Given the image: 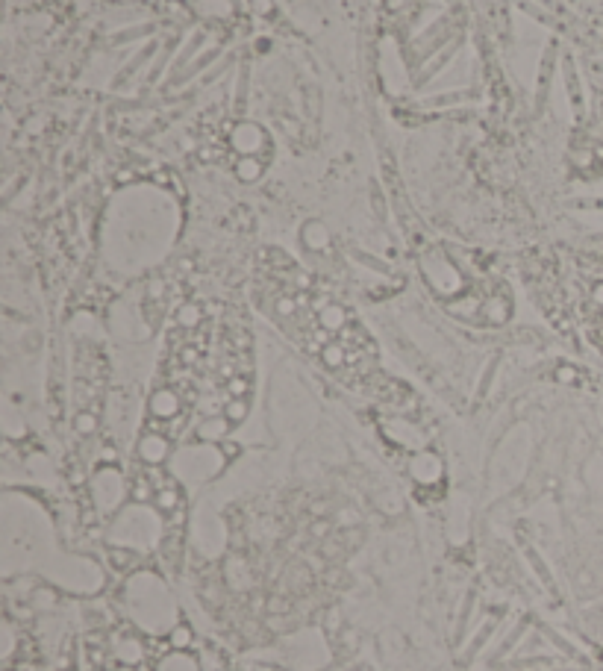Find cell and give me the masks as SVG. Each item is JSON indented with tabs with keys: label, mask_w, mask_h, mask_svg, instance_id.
Returning a JSON list of instances; mask_svg holds the SVG:
<instances>
[{
	"label": "cell",
	"mask_w": 603,
	"mask_h": 671,
	"mask_svg": "<svg viewBox=\"0 0 603 671\" xmlns=\"http://www.w3.org/2000/svg\"><path fill=\"white\" fill-rule=\"evenodd\" d=\"M315 310H318V324H321L327 333H342V330L348 327V312L342 310L339 304L321 301Z\"/></svg>",
	"instance_id": "cell-2"
},
{
	"label": "cell",
	"mask_w": 603,
	"mask_h": 671,
	"mask_svg": "<svg viewBox=\"0 0 603 671\" xmlns=\"http://www.w3.org/2000/svg\"><path fill=\"white\" fill-rule=\"evenodd\" d=\"M165 451H168V442H165V436H145V442H142V457L148 460V463H159V460H165Z\"/></svg>",
	"instance_id": "cell-5"
},
{
	"label": "cell",
	"mask_w": 603,
	"mask_h": 671,
	"mask_svg": "<svg viewBox=\"0 0 603 671\" xmlns=\"http://www.w3.org/2000/svg\"><path fill=\"white\" fill-rule=\"evenodd\" d=\"M224 415L230 418V424H239V421L248 415V401H245V398H233V401L224 407Z\"/></svg>",
	"instance_id": "cell-9"
},
{
	"label": "cell",
	"mask_w": 603,
	"mask_h": 671,
	"mask_svg": "<svg viewBox=\"0 0 603 671\" xmlns=\"http://www.w3.org/2000/svg\"><path fill=\"white\" fill-rule=\"evenodd\" d=\"M227 392H230L233 398H245V392H248V380H245V377H230V380H227Z\"/></svg>",
	"instance_id": "cell-11"
},
{
	"label": "cell",
	"mask_w": 603,
	"mask_h": 671,
	"mask_svg": "<svg viewBox=\"0 0 603 671\" xmlns=\"http://www.w3.org/2000/svg\"><path fill=\"white\" fill-rule=\"evenodd\" d=\"M321 357H324V362H327L330 368H342L345 362L351 360V354H348V348H345L342 342H327V345L321 348Z\"/></svg>",
	"instance_id": "cell-6"
},
{
	"label": "cell",
	"mask_w": 603,
	"mask_h": 671,
	"mask_svg": "<svg viewBox=\"0 0 603 671\" xmlns=\"http://www.w3.org/2000/svg\"><path fill=\"white\" fill-rule=\"evenodd\" d=\"M180 327H198L201 324V307H195V304H186L183 310H180Z\"/></svg>",
	"instance_id": "cell-10"
},
{
	"label": "cell",
	"mask_w": 603,
	"mask_h": 671,
	"mask_svg": "<svg viewBox=\"0 0 603 671\" xmlns=\"http://www.w3.org/2000/svg\"><path fill=\"white\" fill-rule=\"evenodd\" d=\"M236 174H239V180L251 183V180H256L262 174V159L259 156H242L236 162Z\"/></svg>",
	"instance_id": "cell-7"
},
{
	"label": "cell",
	"mask_w": 603,
	"mask_h": 671,
	"mask_svg": "<svg viewBox=\"0 0 603 671\" xmlns=\"http://www.w3.org/2000/svg\"><path fill=\"white\" fill-rule=\"evenodd\" d=\"M95 424H98V421H95V415L83 413L80 418H77V427H80L83 433H92V430H95Z\"/></svg>",
	"instance_id": "cell-12"
},
{
	"label": "cell",
	"mask_w": 603,
	"mask_h": 671,
	"mask_svg": "<svg viewBox=\"0 0 603 671\" xmlns=\"http://www.w3.org/2000/svg\"><path fill=\"white\" fill-rule=\"evenodd\" d=\"M559 380H574V371L571 368H559Z\"/></svg>",
	"instance_id": "cell-13"
},
{
	"label": "cell",
	"mask_w": 603,
	"mask_h": 671,
	"mask_svg": "<svg viewBox=\"0 0 603 671\" xmlns=\"http://www.w3.org/2000/svg\"><path fill=\"white\" fill-rule=\"evenodd\" d=\"M230 430V418L224 415V418H209V421H203L201 424V433L203 439H218V436H224Z\"/></svg>",
	"instance_id": "cell-8"
},
{
	"label": "cell",
	"mask_w": 603,
	"mask_h": 671,
	"mask_svg": "<svg viewBox=\"0 0 603 671\" xmlns=\"http://www.w3.org/2000/svg\"><path fill=\"white\" fill-rule=\"evenodd\" d=\"M262 145H265V133L251 121H245L233 130V148L242 156H256Z\"/></svg>",
	"instance_id": "cell-1"
},
{
	"label": "cell",
	"mask_w": 603,
	"mask_h": 671,
	"mask_svg": "<svg viewBox=\"0 0 603 671\" xmlns=\"http://www.w3.org/2000/svg\"><path fill=\"white\" fill-rule=\"evenodd\" d=\"M180 395L174 392V389H159L156 395L151 398V413L156 418H174V415L180 413Z\"/></svg>",
	"instance_id": "cell-3"
},
{
	"label": "cell",
	"mask_w": 603,
	"mask_h": 671,
	"mask_svg": "<svg viewBox=\"0 0 603 671\" xmlns=\"http://www.w3.org/2000/svg\"><path fill=\"white\" fill-rule=\"evenodd\" d=\"M303 245L309 251H327L330 248V233L321 221H309L303 224Z\"/></svg>",
	"instance_id": "cell-4"
},
{
	"label": "cell",
	"mask_w": 603,
	"mask_h": 671,
	"mask_svg": "<svg viewBox=\"0 0 603 671\" xmlns=\"http://www.w3.org/2000/svg\"><path fill=\"white\" fill-rule=\"evenodd\" d=\"M601 71H603V65H601Z\"/></svg>",
	"instance_id": "cell-14"
}]
</instances>
